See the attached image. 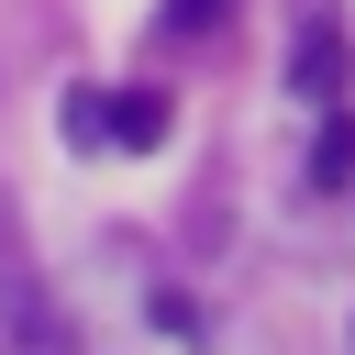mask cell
Wrapping results in <instances>:
<instances>
[{"mask_svg":"<svg viewBox=\"0 0 355 355\" xmlns=\"http://www.w3.org/2000/svg\"><path fill=\"white\" fill-rule=\"evenodd\" d=\"M288 89H300L311 111H333V100H344V22H333L322 0L300 11V44H288Z\"/></svg>","mask_w":355,"mask_h":355,"instance_id":"6da1fadb","label":"cell"},{"mask_svg":"<svg viewBox=\"0 0 355 355\" xmlns=\"http://www.w3.org/2000/svg\"><path fill=\"white\" fill-rule=\"evenodd\" d=\"M0 333H11V355H78V333H67V311L22 277V266H0Z\"/></svg>","mask_w":355,"mask_h":355,"instance_id":"7a4b0ae2","label":"cell"},{"mask_svg":"<svg viewBox=\"0 0 355 355\" xmlns=\"http://www.w3.org/2000/svg\"><path fill=\"white\" fill-rule=\"evenodd\" d=\"M89 144H166V89H111V100H89Z\"/></svg>","mask_w":355,"mask_h":355,"instance_id":"3957f363","label":"cell"},{"mask_svg":"<svg viewBox=\"0 0 355 355\" xmlns=\"http://www.w3.org/2000/svg\"><path fill=\"white\" fill-rule=\"evenodd\" d=\"M311 189H355V122H344V100L322 111V144H311Z\"/></svg>","mask_w":355,"mask_h":355,"instance_id":"277c9868","label":"cell"},{"mask_svg":"<svg viewBox=\"0 0 355 355\" xmlns=\"http://www.w3.org/2000/svg\"><path fill=\"white\" fill-rule=\"evenodd\" d=\"M155 22H166V33H222V22H233V0H166Z\"/></svg>","mask_w":355,"mask_h":355,"instance_id":"5b68a950","label":"cell"}]
</instances>
